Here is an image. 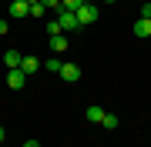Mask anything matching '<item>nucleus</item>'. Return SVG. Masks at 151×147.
I'll return each mask as SVG.
<instances>
[{
	"mask_svg": "<svg viewBox=\"0 0 151 147\" xmlns=\"http://www.w3.org/2000/svg\"><path fill=\"white\" fill-rule=\"evenodd\" d=\"M57 20H60V27H64V33H70V30L81 27L77 13H74V10H67V7H60V10H57Z\"/></svg>",
	"mask_w": 151,
	"mask_h": 147,
	"instance_id": "obj_1",
	"label": "nucleus"
},
{
	"mask_svg": "<svg viewBox=\"0 0 151 147\" xmlns=\"http://www.w3.org/2000/svg\"><path fill=\"white\" fill-rule=\"evenodd\" d=\"M74 13H77V20H81V27H87V23H94V20H97V7L91 4V0H87V4H81Z\"/></svg>",
	"mask_w": 151,
	"mask_h": 147,
	"instance_id": "obj_2",
	"label": "nucleus"
},
{
	"mask_svg": "<svg viewBox=\"0 0 151 147\" xmlns=\"http://www.w3.org/2000/svg\"><path fill=\"white\" fill-rule=\"evenodd\" d=\"M24 84H27V74H24L20 67H10V70H7V87H10V90H20Z\"/></svg>",
	"mask_w": 151,
	"mask_h": 147,
	"instance_id": "obj_3",
	"label": "nucleus"
},
{
	"mask_svg": "<svg viewBox=\"0 0 151 147\" xmlns=\"http://www.w3.org/2000/svg\"><path fill=\"white\" fill-rule=\"evenodd\" d=\"M7 13H10L14 20H24V17H30V4H27V0H10Z\"/></svg>",
	"mask_w": 151,
	"mask_h": 147,
	"instance_id": "obj_4",
	"label": "nucleus"
},
{
	"mask_svg": "<svg viewBox=\"0 0 151 147\" xmlns=\"http://www.w3.org/2000/svg\"><path fill=\"white\" fill-rule=\"evenodd\" d=\"M60 77L70 80V84H77V80H81V67H77V64H60Z\"/></svg>",
	"mask_w": 151,
	"mask_h": 147,
	"instance_id": "obj_5",
	"label": "nucleus"
},
{
	"mask_svg": "<svg viewBox=\"0 0 151 147\" xmlns=\"http://www.w3.org/2000/svg\"><path fill=\"white\" fill-rule=\"evenodd\" d=\"M20 70L27 74V77H30V74H37V70H40V57H34V54H30V57H24V60H20Z\"/></svg>",
	"mask_w": 151,
	"mask_h": 147,
	"instance_id": "obj_6",
	"label": "nucleus"
},
{
	"mask_svg": "<svg viewBox=\"0 0 151 147\" xmlns=\"http://www.w3.org/2000/svg\"><path fill=\"white\" fill-rule=\"evenodd\" d=\"M67 47H70V40L64 37V33H57V37H50V50H54V54H64Z\"/></svg>",
	"mask_w": 151,
	"mask_h": 147,
	"instance_id": "obj_7",
	"label": "nucleus"
},
{
	"mask_svg": "<svg viewBox=\"0 0 151 147\" xmlns=\"http://www.w3.org/2000/svg\"><path fill=\"white\" fill-rule=\"evenodd\" d=\"M84 117L91 120V124H101V120H104V107H97V104H91V107L84 110Z\"/></svg>",
	"mask_w": 151,
	"mask_h": 147,
	"instance_id": "obj_8",
	"label": "nucleus"
},
{
	"mask_svg": "<svg viewBox=\"0 0 151 147\" xmlns=\"http://www.w3.org/2000/svg\"><path fill=\"white\" fill-rule=\"evenodd\" d=\"M134 33H138V37H151V20H148V17H138V20H134Z\"/></svg>",
	"mask_w": 151,
	"mask_h": 147,
	"instance_id": "obj_9",
	"label": "nucleus"
},
{
	"mask_svg": "<svg viewBox=\"0 0 151 147\" xmlns=\"http://www.w3.org/2000/svg\"><path fill=\"white\" fill-rule=\"evenodd\" d=\"M20 60H24V54H17V50H4V64H7V70H10V67H20Z\"/></svg>",
	"mask_w": 151,
	"mask_h": 147,
	"instance_id": "obj_10",
	"label": "nucleus"
},
{
	"mask_svg": "<svg viewBox=\"0 0 151 147\" xmlns=\"http://www.w3.org/2000/svg\"><path fill=\"white\" fill-rule=\"evenodd\" d=\"M118 124H121V117H118V114H111V110H104L101 127H108V131H118Z\"/></svg>",
	"mask_w": 151,
	"mask_h": 147,
	"instance_id": "obj_11",
	"label": "nucleus"
},
{
	"mask_svg": "<svg viewBox=\"0 0 151 147\" xmlns=\"http://www.w3.org/2000/svg\"><path fill=\"white\" fill-rule=\"evenodd\" d=\"M44 13H47L44 0H37V4H30V17H37V20H44Z\"/></svg>",
	"mask_w": 151,
	"mask_h": 147,
	"instance_id": "obj_12",
	"label": "nucleus"
},
{
	"mask_svg": "<svg viewBox=\"0 0 151 147\" xmlns=\"http://www.w3.org/2000/svg\"><path fill=\"white\" fill-rule=\"evenodd\" d=\"M57 33H64V27H60V20L54 17V20H47V37H57Z\"/></svg>",
	"mask_w": 151,
	"mask_h": 147,
	"instance_id": "obj_13",
	"label": "nucleus"
},
{
	"mask_svg": "<svg viewBox=\"0 0 151 147\" xmlns=\"http://www.w3.org/2000/svg\"><path fill=\"white\" fill-rule=\"evenodd\" d=\"M60 64H64V60H57V57H50V60H44V67H47L50 74H60Z\"/></svg>",
	"mask_w": 151,
	"mask_h": 147,
	"instance_id": "obj_14",
	"label": "nucleus"
},
{
	"mask_svg": "<svg viewBox=\"0 0 151 147\" xmlns=\"http://www.w3.org/2000/svg\"><path fill=\"white\" fill-rule=\"evenodd\" d=\"M60 4H64L67 10H77V7H81V4H87V0H60Z\"/></svg>",
	"mask_w": 151,
	"mask_h": 147,
	"instance_id": "obj_15",
	"label": "nucleus"
},
{
	"mask_svg": "<svg viewBox=\"0 0 151 147\" xmlns=\"http://www.w3.org/2000/svg\"><path fill=\"white\" fill-rule=\"evenodd\" d=\"M138 13H141V17H148V20H151V0H148V4H141V7H138Z\"/></svg>",
	"mask_w": 151,
	"mask_h": 147,
	"instance_id": "obj_16",
	"label": "nucleus"
},
{
	"mask_svg": "<svg viewBox=\"0 0 151 147\" xmlns=\"http://www.w3.org/2000/svg\"><path fill=\"white\" fill-rule=\"evenodd\" d=\"M44 7H47V10H60L64 4H60V0H44Z\"/></svg>",
	"mask_w": 151,
	"mask_h": 147,
	"instance_id": "obj_17",
	"label": "nucleus"
},
{
	"mask_svg": "<svg viewBox=\"0 0 151 147\" xmlns=\"http://www.w3.org/2000/svg\"><path fill=\"white\" fill-rule=\"evenodd\" d=\"M7 30H10V23H7V20H0V37H4Z\"/></svg>",
	"mask_w": 151,
	"mask_h": 147,
	"instance_id": "obj_18",
	"label": "nucleus"
},
{
	"mask_svg": "<svg viewBox=\"0 0 151 147\" xmlns=\"http://www.w3.org/2000/svg\"><path fill=\"white\" fill-rule=\"evenodd\" d=\"M7 141V131H4V127H0V144H4Z\"/></svg>",
	"mask_w": 151,
	"mask_h": 147,
	"instance_id": "obj_19",
	"label": "nucleus"
},
{
	"mask_svg": "<svg viewBox=\"0 0 151 147\" xmlns=\"http://www.w3.org/2000/svg\"><path fill=\"white\" fill-rule=\"evenodd\" d=\"M104 4H114V0H104Z\"/></svg>",
	"mask_w": 151,
	"mask_h": 147,
	"instance_id": "obj_20",
	"label": "nucleus"
},
{
	"mask_svg": "<svg viewBox=\"0 0 151 147\" xmlns=\"http://www.w3.org/2000/svg\"><path fill=\"white\" fill-rule=\"evenodd\" d=\"M27 4H37V0H27Z\"/></svg>",
	"mask_w": 151,
	"mask_h": 147,
	"instance_id": "obj_21",
	"label": "nucleus"
}]
</instances>
